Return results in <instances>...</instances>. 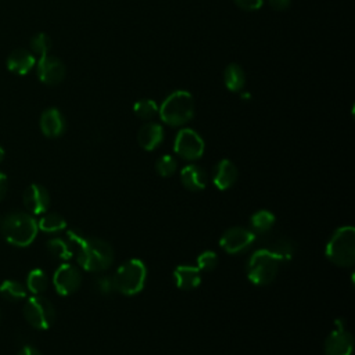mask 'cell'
Wrapping results in <instances>:
<instances>
[{
  "label": "cell",
  "mask_w": 355,
  "mask_h": 355,
  "mask_svg": "<svg viewBox=\"0 0 355 355\" xmlns=\"http://www.w3.org/2000/svg\"><path fill=\"white\" fill-rule=\"evenodd\" d=\"M69 240L78 250V264L89 272H102L114 261L113 247L102 239H88L77 230H69Z\"/></svg>",
  "instance_id": "6da1fadb"
},
{
  "label": "cell",
  "mask_w": 355,
  "mask_h": 355,
  "mask_svg": "<svg viewBox=\"0 0 355 355\" xmlns=\"http://www.w3.org/2000/svg\"><path fill=\"white\" fill-rule=\"evenodd\" d=\"M0 230L9 243L17 247H27L35 240L39 228L33 215L10 212L0 219Z\"/></svg>",
  "instance_id": "7a4b0ae2"
},
{
  "label": "cell",
  "mask_w": 355,
  "mask_h": 355,
  "mask_svg": "<svg viewBox=\"0 0 355 355\" xmlns=\"http://www.w3.org/2000/svg\"><path fill=\"white\" fill-rule=\"evenodd\" d=\"M194 99L186 91H175L158 107L160 118L170 127H182L194 117Z\"/></svg>",
  "instance_id": "3957f363"
},
{
  "label": "cell",
  "mask_w": 355,
  "mask_h": 355,
  "mask_svg": "<svg viewBox=\"0 0 355 355\" xmlns=\"http://www.w3.org/2000/svg\"><path fill=\"white\" fill-rule=\"evenodd\" d=\"M326 257L337 266L348 268L355 262V229L352 226L338 228L326 244Z\"/></svg>",
  "instance_id": "277c9868"
},
{
  "label": "cell",
  "mask_w": 355,
  "mask_h": 355,
  "mask_svg": "<svg viewBox=\"0 0 355 355\" xmlns=\"http://www.w3.org/2000/svg\"><path fill=\"white\" fill-rule=\"evenodd\" d=\"M147 276L146 265L140 260H129L113 275L114 290L125 295H135L145 287Z\"/></svg>",
  "instance_id": "5b68a950"
},
{
  "label": "cell",
  "mask_w": 355,
  "mask_h": 355,
  "mask_svg": "<svg viewBox=\"0 0 355 355\" xmlns=\"http://www.w3.org/2000/svg\"><path fill=\"white\" fill-rule=\"evenodd\" d=\"M280 264V260L269 250L260 248L248 260L247 276L257 286L269 284L275 280Z\"/></svg>",
  "instance_id": "8992f818"
},
{
  "label": "cell",
  "mask_w": 355,
  "mask_h": 355,
  "mask_svg": "<svg viewBox=\"0 0 355 355\" xmlns=\"http://www.w3.org/2000/svg\"><path fill=\"white\" fill-rule=\"evenodd\" d=\"M24 316L35 329L46 330L53 325L56 319V311L48 298L37 294L28 298L26 302Z\"/></svg>",
  "instance_id": "52a82bcc"
},
{
  "label": "cell",
  "mask_w": 355,
  "mask_h": 355,
  "mask_svg": "<svg viewBox=\"0 0 355 355\" xmlns=\"http://www.w3.org/2000/svg\"><path fill=\"white\" fill-rule=\"evenodd\" d=\"M204 149V140L196 131L185 128L178 132L174 143V150L181 158L188 161L199 160L203 156Z\"/></svg>",
  "instance_id": "ba28073f"
},
{
  "label": "cell",
  "mask_w": 355,
  "mask_h": 355,
  "mask_svg": "<svg viewBox=\"0 0 355 355\" xmlns=\"http://www.w3.org/2000/svg\"><path fill=\"white\" fill-rule=\"evenodd\" d=\"M38 78L42 84L55 87L64 81L66 78V66L56 56H42L38 62Z\"/></svg>",
  "instance_id": "9c48e42d"
},
{
  "label": "cell",
  "mask_w": 355,
  "mask_h": 355,
  "mask_svg": "<svg viewBox=\"0 0 355 355\" xmlns=\"http://www.w3.org/2000/svg\"><path fill=\"white\" fill-rule=\"evenodd\" d=\"M254 242H255V233L253 230L237 226V228L228 229L222 235L219 244L226 253L237 254L251 247Z\"/></svg>",
  "instance_id": "30bf717a"
},
{
  "label": "cell",
  "mask_w": 355,
  "mask_h": 355,
  "mask_svg": "<svg viewBox=\"0 0 355 355\" xmlns=\"http://www.w3.org/2000/svg\"><path fill=\"white\" fill-rule=\"evenodd\" d=\"M82 283V275L77 266L63 264L57 268L53 276V284L60 295H70L75 293Z\"/></svg>",
  "instance_id": "8fae6325"
},
{
  "label": "cell",
  "mask_w": 355,
  "mask_h": 355,
  "mask_svg": "<svg viewBox=\"0 0 355 355\" xmlns=\"http://www.w3.org/2000/svg\"><path fill=\"white\" fill-rule=\"evenodd\" d=\"M352 336L344 326H336L325 341L326 355H351L352 354Z\"/></svg>",
  "instance_id": "7c38bea8"
},
{
  "label": "cell",
  "mask_w": 355,
  "mask_h": 355,
  "mask_svg": "<svg viewBox=\"0 0 355 355\" xmlns=\"http://www.w3.org/2000/svg\"><path fill=\"white\" fill-rule=\"evenodd\" d=\"M23 201L26 208L34 214V215H41L45 214L51 206V196L49 192L38 185V183H33L30 185L23 196Z\"/></svg>",
  "instance_id": "4fadbf2b"
},
{
  "label": "cell",
  "mask_w": 355,
  "mask_h": 355,
  "mask_svg": "<svg viewBox=\"0 0 355 355\" xmlns=\"http://www.w3.org/2000/svg\"><path fill=\"white\" fill-rule=\"evenodd\" d=\"M41 131L48 138H59L66 131V120L57 109H48L41 116Z\"/></svg>",
  "instance_id": "5bb4252c"
},
{
  "label": "cell",
  "mask_w": 355,
  "mask_h": 355,
  "mask_svg": "<svg viewBox=\"0 0 355 355\" xmlns=\"http://www.w3.org/2000/svg\"><path fill=\"white\" fill-rule=\"evenodd\" d=\"M37 64L35 56L27 49L13 51L6 62V66L10 73L16 75H27Z\"/></svg>",
  "instance_id": "9a60e30c"
},
{
  "label": "cell",
  "mask_w": 355,
  "mask_h": 355,
  "mask_svg": "<svg viewBox=\"0 0 355 355\" xmlns=\"http://www.w3.org/2000/svg\"><path fill=\"white\" fill-rule=\"evenodd\" d=\"M163 140H164V129L157 122H147L142 125V128L138 132V143L146 152L154 150L161 145Z\"/></svg>",
  "instance_id": "2e32d148"
},
{
  "label": "cell",
  "mask_w": 355,
  "mask_h": 355,
  "mask_svg": "<svg viewBox=\"0 0 355 355\" xmlns=\"http://www.w3.org/2000/svg\"><path fill=\"white\" fill-rule=\"evenodd\" d=\"M212 181H214V185L219 190H228L237 181V168H236V165L229 160H221L214 170Z\"/></svg>",
  "instance_id": "e0dca14e"
},
{
  "label": "cell",
  "mask_w": 355,
  "mask_h": 355,
  "mask_svg": "<svg viewBox=\"0 0 355 355\" xmlns=\"http://www.w3.org/2000/svg\"><path fill=\"white\" fill-rule=\"evenodd\" d=\"M175 284L181 290H193L201 283V271L197 266L181 265L174 271Z\"/></svg>",
  "instance_id": "ac0fdd59"
},
{
  "label": "cell",
  "mask_w": 355,
  "mask_h": 355,
  "mask_svg": "<svg viewBox=\"0 0 355 355\" xmlns=\"http://www.w3.org/2000/svg\"><path fill=\"white\" fill-rule=\"evenodd\" d=\"M181 181L183 186L190 192H200L204 190L208 182L206 171L199 165H188L181 172Z\"/></svg>",
  "instance_id": "d6986e66"
},
{
  "label": "cell",
  "mask_w": 355,
  "mask_h": 355,
  "mask_svg": "<svg viewBox=\"0 0 355 355\" xmlns=\"http://www.w3.org/2000/svg\"><path fill=\"white\" fill-rule=\"evenodd\" d=\"M224 84L229 92H242L246 85L244 70L236 64H229L224 71Z\"/></svg>",
  "instance_id": "ffe728a7"
},
{
  "label": "cell",
  "mask_w": 355,
  "mask_h": 355,
  "mask_svg": "<svg viewBox=\"0 0 355 355\" xmlns=\"http://www.w3.org/2000/svg\"><path fill=\"white\" fill-rule=\"evenodd\" d=\"M265 248L269 250L273 255H276L280 260V262L290 261L294 255V251H295V247H294L293 242L290 239H286V237L273 239L272 242H269L266 244Z\"/></svg>",
  "instance_id": "44dd1931"
},
{
  "label": "cell",
  "mask_w": 355,
  "mask_h": 355,
  "mask_svg": "<svg viewBox=\"0 0 355 355\" xmlns=\"http://www.w3.org/2000/svg\"><path fill=\"white\" fill-rule=\"evenodd\" d=\"M48 250L57 258L60 260H64V261H69L73 258L74 255V246L71 244L70 240H64L62 237H55V239H51L48 242Z\"/></svg>",
  "instance_id": "7402d4cb"
},
{
  "label": "cell",
  "mask_w": 355,
  "mask_h": 355,
  "mask_svg": "<svg viewBox=\"0 0 355 355\" xmlns=\"http://www.w3.org/2000/svg\"><path fill=\"white\" fill-rule=\"evenodd\" d=\"M0 294L9 301H20L27 297V287L17 280H5L0 284Z\"/></svg>",
  "instance_id": "603a6c76"
},
{
  "label": "cell",
  "mask_w": 355,
  "mask_h": 355,
  "mask_svg": "<svg viewBox=\"0 0 355 355\" xmlns=\"http://www.w3.org/2000/svg\"><path fill=\"white\" fill-rule=\"evenodd\" d=\"M134 113L143 121H150L158 114V106L152 99H140L134 104Z\"/></svg>",
  "instance_id": "cb8c5ba5"
},
{
  "label": "cell",
  "mask_w": 355,
  "mask_h": 355,
  "mask_svg": "<svg viewBox=\"0 0 355 355\" xmlns=\"http://www.w3.org/2000/svg\"><path fill=\"white\" fill-rule=\"evenodd\" d=\"M38 228H39V230H44L46 233H56V232H60V230L66 229L67 222L59 214H46L38 222Z\"/></svg>",
  "instance_id": "d4e9b609"
},
{
  "label": "cell",
  "mask_w": 355,
  "mask_h": 355,
  "mask_svg": "<svg viewBox=\"0 0 355 355\" xmlns=\"http://www.w3.org/2000/svg\"><path fill=\"white\" fill-rule=\"evenodd\" d=\"M275 225V215L271 211L261 210L251 217V228L258 233H266Z\"/></svg>",
  "instance_id": "484cf974"
},
{
  "label": "cell",
  "mask_w": 355,
  "mask_h": 355,
  "mask_svg": "<svg viewBox=\"0 0 355 355\" xmlns=\"http://www.w3.org/2000/svg\"><path fill=\"white\" fill-rule=\"evenodd\" d=\"M48 276L42 269H33L27 276V287L34 294H42L48 289Z\"/></svg>",
  "instance_id": "4316f807"
},
{
  "label": "cell",
  "mask_w": 355,
  "mask_h": 355,
  "mask_svg": "<svg viewBox=\"0 0 355 355\" xmlns=\"http://www.w3.org/2000/svg\"><path fill=\"white\" fill-rule=\"evenodd\" d=\"M51 48H52V41L49 35H46L45 33H38L31 38V49L39 57L49 55Z\"/></svg>",
  "instance_id": "83f0119b"
},
{
  "label": "cell",
  "mask_w": 355,
  "mask_h": 355,
  "mask_svg": "<svg viewBox=\"0 0 355 355\" xmlns=\"http://www.w3.org/2000/svg\"><path fill=\"white\" fill-rule=\"evenodd\" d=\"M178 164L172 156H163L156 163V171L163 178H170L176 172Z\"/></svg>",
  "instance_id": "f1b7e54d"
},
{
  "label": "cell",
  "mask_w": 355,
  "mask_h": 355,
  "mask_svg": "<svg viewBox=\"0 0 355 355\" xmlns=\"http://www.w3.org/2000/svg\"><path fill=\"white\" fill-rule=\"evenodd\" d=\"M218 264V255L214 251H204L197 257V268L203 272L214 271Z\"/></svg>",
  "instance_id": "f546056e"
},
{
  "label": "cell",
  "mask_w": 355,
  "mask_h": 355,
  "mask_svg": "<svg viewBox=\"0 0 355 355\" xmlns=\"http://www.w3.org/2000/svg\"><path fill=\"white\" fill-rule=\"evenodd\" d=\"M233 2L244 12H257L264 5V0H233Z\"/></svg>",
  "instance_id": "4dcf8cb0"
},
{
  "label": "cell",
  "mask_w": 355,
  "mask_h": 355,
  "mask_svg": "<svg viewBox=\"0 0 355 355\" xmlns=\"http://www.w3.org/2000/svg\"><path fill=\"white\" fill-rule=\"evenodd\" d=\"M98 287L103 294H110L114 290V284H113V279L111 277H102L98 280Z\"/></svg>",
  "instance_id": "1f68e13d"
},
{
  "label": "cell",
  "mask_w": 355,
  "mask_h": 355,
  "mask_svg": "<svg viewBox=\"0 0 355 355\" xmlns=\"http://www.w3.org/2000/svg\"><path fill=\"white\" fill-rule=\"evenodd\" d=\"M269 6L276 10V12H284L286 9L290 8L291 0H268Z\"/></svg>",
  "instance_id": "d6a6232c"
},
{
  "label": "cell",
  "mask_w": 355,
  "mask_h": 355,
  "mask_svg": "<svg viewBox=\"0 0 355 355\" xmlns=\"http://www.w3.org/2000/svg\"><path fill=\"white\" fill-rule=\"evenodd\" d=\"M6 190H8V176L0 172V200L3 199V196L6 194Z\"/></svg>",
  "instance_id": "836d02e7"
},
{
  "label": "cell",
  "mask_w": 355,
  "mask_h": 355,
  "mask_svg": "<svg viewBox=\"0 0 355 355\" xmlns=\"http://www.w3.org/2000/svg\"><path fill=\"white\" fill-rule=\"evenodd\" d=\"M19 355H42V352H39L37 348H34V347H24L20 352H19Z\"/></svg>",
  "instance_id": "e575fe53"
},
{
  "label": "cell",
  "mask_w": 355,
  "mask_h": 355,
  "mask_svg": "<svg viewBox=\"0 0 355 355\" xmlns=\"http://www.w3.org/2000/svg\"><path fill=\"white\" fill-rule=\"evenodd\" d=\"M3 157H5V150H3L2 146H0V161L3 160Z\"/></svg>",
  "instance_id": "d590c367"
}]
</instances>
